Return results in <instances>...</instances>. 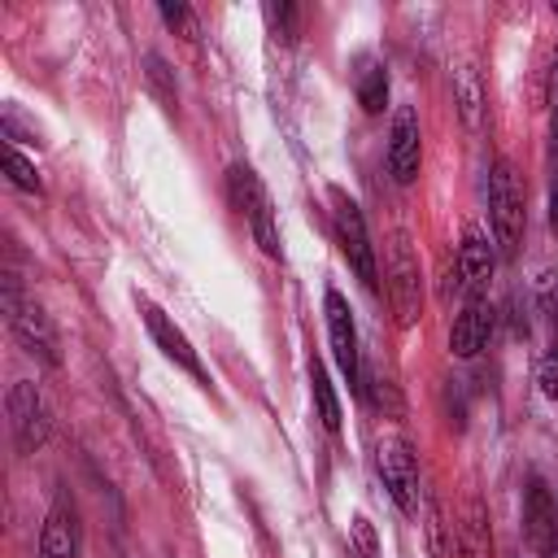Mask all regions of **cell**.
<instances>
[{
  "instance_id": "7402d4cb",
  "label": "cell",
  "mask_w": 558,
  "mask_h": 558,
  "mask_svg": "<svg viewBox=\"0 0 558 558\" xmlns=\"http://www.w3.org/2000/svg\"><path fill=\"white\" fill-rule=\"evenodd\" d=\"M4 174H9V183H13V187H22V192H39V187H44V183H39L35 161H26L13 144H4Z\"/></svg>"
},
{
  "instance_id": "5bb4252c",
  "label": "cell",
  "mask_w": 558,
  "mask_h": 558,
  "mask_svg": "<svg viewBox=\"0 0 558 558\" xmlns=\"http://www.w3.org/2000/svg\"><path fill=\"white\" fill-rule=\"evenodd\" d=\"M458 558H493V527L480 497H466L458 514Z\"/></svg>"
},
{
  "instance_id": "6da1fadb",
  "label": "cell",
  "mask_w": 558,
  "mask_h": 558,
  "mask_svg": "<svg viewBox=\"0 0 558 558\" xmlns=\"http://www.w3.org/2000/svg\"><path fill=\"white\" fill-rule=\"evenodd\" d=\"M384 292L392 305L397 327H414L423 314V270H418V253L414 240L405 231L388 235V253H384Z\"/></svg>"
},
{
  "instance_id": "4fadbf2b",
  "label": "cell",
  "mask_w": 558,
  "mask_h": 558,
  "mask_svg": "<svg viewBox=\"0 0 558 558\" xmlns=\"http://www.w3.org/2000/svg\"><path fill=\"white\" fill-rule=\"evenodd\" d=\"M523 532L536 545V554L549 549V545H558V501H554V493L541 480L527 484V497H523Z\"/></svg>"
},
{
  "instance_id": "30bf717a",
  "label": "cell",
  "mask_w": 558,
  "mask_h": 558,
  "mask_svg": "<svg viewBox=\"0 0 558 558\" xmlns=\"http://www.w3.org/2000/svg\"><path fill=\"white\" fill-rule=\"evenodd\" d=\"M35 558H78V510L65 493H57V501L39 527V554Z\"/></svg>"
},
{
  "instance_id": "7a4b0ae2",
  "label": "cell",
  "mask_w": 558,
  "mask_h": 558,
  "mask_svg": "<svg viewBox=\"0 0 558 558\" xmlns=\"http://www.w3.org/2000/svg\"><path fill=\"white\" fill-rule=\"evenodd\" d=\"M4 318H9V331L17 336V344L39 357L44 366H61V340H57V327L52 318L44 314V305H35L22 288H17V275H4Z\"/></svg>"
},
{
  "instance_id": "83f0119b",
  "label": "cell",
  "mask_w": 558,
  "mask_h": 558,
  "mask_svg": "<svg viewBox=\"0 0 558 558\" xmlns=\"http://www.w3.org/2000/svg\"><path fill=\"white\" fill-rule=\"evenodd\" d=\"M549 362H558V323H554V340H549Z\"/></svg>"
},
{
  "instance_id": "f546056e",
  "label": "cell",
  "mask_w": 558,
  "mask_h": 558,
  "mask_svg": "<svg viewBox=\"0 0 558 558\" xmlns=\"http://www.w3.org/2000/svg\"><path fill=\"white\" fill-rule=\"evenodd\" d=\"M554 157H558V118H554Z\"/></svg>"
},
{
  "instance_id": "d6986e66",
  "label": "cell",
  "mask_w": 558,
  "mask_h": 558,
  "mask_svg": "<svg viewBox=\"0 0 558 558\" xmlns=\"http://www.w3.org/2000/svg\"><path fill=\"white\" fill-rule=\"evenodd\" d=\"M248 227H253V240H257V248H262L266 257H279V253H283V244H279V222H275V209H270V196H262V201L253 205Z\"/></svg>"
},
{
  "instance_id": "8fae6325",
  "label": "cell",
  "mask_w": 558,
  "mask_h": 558,
  "mask_svg": "<svg viewBox=\"0 0 558 558\" xmlns=\"http://www.w3.org/2000/svg\"><path fill=\"white\" fill-rule=\"evenodd\" d=\"M493 336V305L484 296H466V305L458 310L453 327H449V349L453 357H475Z\"/></svg>"
},
{
  "instance_id": "2e32d148",
  "label": "cell",
  "mask_w": 558,
  "mask_h": 558,
  "mask_svg": "<svg viewBox=\"0 0 558 558\" xmlns=\"http://www.w3.org/2000/svg\"><path fill=\"white\" fill-rule=\"evenodd\" d=\"M453 105H458L462 122L471 131H480V122H484V87H480V70L475 65H458L453 70Z\"/></svg>"
},
{
  "instance_id": "ffe728a7",
  "label": "cell",
  "mask_w": 558,
  "mask_h": 558,
  "mask_svg": "<svg viewBox=\"0 0 558 558\" xmlns=\"http://www.w3.org/2000/svg\"><path fill=\"white\" fill-rule=\"evenodd\" d=\"M310 384H314V401H318V418H323V427H327V432H340V401H336L331 379H327V371H323L318 357L310 362Z\"/></svg>"
},
{
  "instance_id": "4dcf8cb0",
  "label": "cell",
  "mask_w": 558,
  "mask_h": 558,
  "mask_svg": "<svg viewBox=\"0 0 558 558\" xmlns=\"http://www.w3.org/2000/svg\"><path fill=\"white\" fill-rule=\"evenodd\" d=\"M554 13H558V4H554Z\"/></svg>"
},
{
  "instance_id": "cb8c5ba5",
  "label": "cell",
  "mask_w": 558,
  "mask_h": 558,
  "mask_svg": "<svg viewBox=\"0 0 558 558\" xmlns=\"http://www.w3.org/2000/svg\"><path fill=\"white\" fill-rule=\"evenodd\" d=\"M144 65H148V83L157 87V96H161L166 105H174V83H170V70H166V61H161L157 52H148V57H144Z\"/></svg>"
},
{
  "instance_id": "9a60e30c",
  "label": "cell",
  "mask_w": 558,
  "mask_h": 558,
  "mask_svg": "<svg viewBox=\"0 0 558 558\" xmlns=\"http://www.w3.org/2000/svg\"><path fill=\"white\" fill-rule=\"evenodd\" d=\"M353 92H357V105L366 113H384V105H388V70L375 57H362L357 74H353Z\"/></svg>"
},
{
  "instance_id": "ac0fdd59",
  "label": "cell",
  "mask_w": 558,
  "mask_h": 558,
  "mask_svg": "<svg viewBox=\"0 0 558 558\" xmlns=\"http://www.w3.org/2000/svg\"><path fill=\"white\" fill-rule=\"evenodd\" d=\"M423 532H427L432 558H453V523L445 519V510L432 493H423Z\"/></svg>"
},
{
  "instance_id": "3957f363",
  "label": "cell",
  "mask_w": 558,
  "mask_h": 558,
  "mask_svg": "<svg viewBox=\"0 0 558 558\" xmlns=\"http://www.w3.org/2000/svg\"><path fill=\"white\" fill-rule=\"evenodd\" d=\"M488 222H493L501 253L514 257L523 240V183L506 157H497L488 170Z\"/></svg>"
},
{
  "instance_id": "d4e9b609",
  "label": "cell",
  "mask_w": 558,
  "mask_h": 558,
  "mask_svg": "<svg viewBox=\"0 0 558 558\" xmlns=\"http://www.w3.org/2000/svg\"><path fill=\"white\" fill-rule=\"evenodd\" d=\"M541 388H545V397H558V362L541 366Z\"/></svg>"
},
{
  "instance_id": "484cf974",
  "label": "cell",
  "mask_w": 558,
  "mask_h": 558,
  "mask_svg": "<svg viewBox=\"0 0 558 558\" xmlns=\"http://www.w3.org/2000/svg\"><path fill=\"white\" fill-rule=\"evenodd\" d=\"M549 105H554V118H558V44H554V57H549Z\"/></svg>"
},
{
  "instance_id": "4316f807",
  "label": "cell",
  "mask_w": 558,
  "mask_h": 558,
  "mask_svg": "<svg viewBox=\"0 0 558 558\" xmlns=\"http://www.w3.org/2000/svg\"><path fill=\"white\" fill-rule=\"evenodd\" d=\"M549 231L558 235V174H554V183H549Z\"/></svg>"
},
{
  "instance_id": "8992f818",
  "label": "cell",
  "mask_w": 558,
  "mask_h": 558,
  "mask_svg": "<svg viewBox=\"0 0 558 558\" xmlns=\"http://www.w3.org/2000/svg\"><path fill=\"white\" fill-rule=\"evenodd\" d=\"M4 410H9V436H13V449H17L22 458L35 453V449L48 440V432H52V418H48V405H44L39 388L26 384V379H17V384L9 388V397H4Z\"/></svg>"
},
{
  "instance_id": "5b68a950",
  "label": "cell",
  "mask_w": 558,
  "mask_h": 558,
  "mask_svg": "<svg viewBox=\"0 0 558 558\" xmlns=\"http://www.w3.org/2000/svg\"><path fill=\"white\" fill-rule=\"evenodd\" d=\"M375 466H379V480L388 488V497L405 510V514H418V458H414V445L405 436H379L375 440Z\"/></svg>"
},
{
  "instance_id": "ba28073f",
  "label": "cell",
  "mask_w": 558,
  "mask_h": 558,
  "mask_svg": "<svg viewBox=\"0 0 558 558\" xmlns=\"http://www.w3.org/2000/svg\"><path fill=\"white\" fill-rule=\"evenodd\" d=\"M423 166V135H418V113L410 105H397L392 126H388V174L397 183H414Z\"/></svg>"
},
{
  "instance_id": "7c38bea8",
  "label": "cell",
  "mask_w": 558,
  "mask_h": 558,
  "mask_svg": "<svg viewBox=\"0 0 558 558\" xmlns=\"http://www.w3.org/2000/svg\"><path fill=\"white\" fill-rule=\"evenodd\" d=\"M458 279H462V292L466 296H484L488 279H493V244L480 227H466L462 231V244H458Z\"/></svg>"
},
{
  "instance_id": "52a82bcc",
  "label": "cell",
  "mask_w": 558,
  "mask_h": 558,
  "mask_svg": "<svg viewBox=\"0 0 558 558\" xmlns=\"http://www.w3.org/2000/svg\"><path fill=\"white\" fill-rule=\"evenodd\" d=\"M323 310H327V336H331V353L349 379L353 392H362V353H357V327H353V314H349V301L331 288L323 296Z\"/></svg>"
},
{
  "instance_id": "e0dca14e",
  "label": "cell",
  "mask_w": 558,
  "mask_h": 558,
  "mask_svg": "<svg viewBox=\"0 0 558 558\" xmlns=\"http://www.w3.org/2000/svg\"><path fill=\"white\" fill-rule=\"evenodd\" d=\"M227 196H231V209L248 218V214H253V205L266 196V187H262V179L253 174V166L235 161V166L227 170Z\"/></svg>"
},
{
  "instance_id": "44dd1931",
  "label": "cell",
  "mask_w": 558,
  "mask_h": 558,
  "mask_svg": "<svg viewBox=\"0 0 558 558\" xmlns=\"http://www.w3.org/2000/svg\"><path fill=\"white\" fill-rule=\"evenodd\" d=\"M262 13H266L270 31H275V35L283 39V44H292V39H296V31H301V9H296L292 0H279V4L270 0V4L262 9Z\"/></svg>"
},
{
  "instance_id": "f1b7e54d",
  "label": "cell",
  "mask_w": 558,
  "mask_h": 558,
  "mask_svg": "<svg viewBox=\"0 0 558 558\" xmlns=\"http://www.w3.org/2000/svg\"><path fill=\"white\" fill-rule=\"evenodd\" d=\"M541 558H558V545H549V549H541Z\"/></svg>"
},
{
  "instance_id": "9c48e42d",
  "label": "cell",
  "mask_w": 558,
  "mask_h": 558,
  "mask_svg": "<svg viewBox=\"0 0 558 558\" xmlns=\"http://www.w3.org/2000/svg\"><path fill=\"white\" fill-rule=\"evenodd\" d=\"M140 314H144V323H148V336L157 340V349L174 362V366H183L187 375H196L201 384H205V366H201V357H196V349H192V340L166 318V310L161 305H153L148 296H140Z\"/></svg>"
},
{
  "instance_id": "277c9868",
  "label": "cell",
  "mask_w": 558,
  "mask_h": 558,
  "mask_svg": "<svg viewBox=\"0 0 558 558\" xmlns=\"http://www.w3.org/2000/svg\"><path fill=\"white\" fill-rule=\"evenodd\" d=\"M331 231H336V244L344 253V262L353 266V275L375 292L379 288V266H375V244L366 235V218L357 209V201L340 187H331Z\"/></svg>"
},
{
  "instance_id": "603a6c76",
  "label": "cell",
  "mask_w": 558,
  "mask_h": 558,
  "mask_svg": "<svg viewBox=\"0 0 558 558\" xmlns=\"http://www.w3.org/2000/svg\"><path fill=\"white\" fill-rule=\"evenodd\" d=\"M161 22H166L174 35H183L187 44H196V39H201V22H196V13H192L183 0H174V4L166 0V4H161Z\"/></svg>"
}]
</instances>
